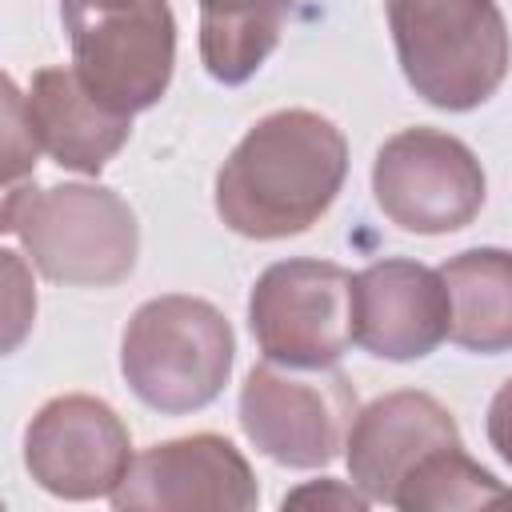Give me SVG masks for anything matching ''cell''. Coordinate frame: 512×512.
<instances>
[{
    "instance_id": "1",
    "label": "cell",
    "mask_w": 512,
    "mask_h": 512,
    "mask_svg": "<svg viewBox=\"0 0 512 512\" xmlns=\"http://www.w3.org/2000/svg\"><path fill=\"white\" fill-rule=\"evenodd\" d=\"M348 176L344 132L308 108L256 120L216 172V212L248 240L308 232L340 196Z\"/></svg>"
},
{
    "instance_id": "2",
    "label": "cell",
    "mask_w": 512,
    "mask_h": 512,
    "mask_svg": "<svg viewBox=\"0 0 512 512\" xmlns=\"http://www.w3.org/2000/svg\"><path fill=\"white\" fill-rule=\"evenodd\" d=\"M0 228L24 244L32 268L52 284L108 288L128 280L140 256L136 212L104 184H8Z\"/></svg>"
},
{
    "instance_id": "3",
    "label": "cell",
    "mask_w": 512,
    "mask_h": 512,
    "mask_svg": "<svg viewBox=\"0 0 512 512\" xmlns=\"http://www.w3.org/2000/svg\"><path fill=\"white\" fill-rule=\"evenodd\" d=\"M404 80L444 112L480 108L508 76L512 40L496 0H384Z\"/></svg>"
},
{
    "instance_id": "4",
    "label": "cell",
    "mask_w": 512,
    "mask_h": 512,
    "mask_svg": "<svg viewBox=\"0 0 512 512\" xmlns=\"http://www.w3.org/2000/svg\"><path fill=\"white\" fill-rule=\"evenodd\" d=\"M236 360V336L224 312L200 296H156L140 304L120 340V372L140 404L184 416L208 408Z\"/></svg>"
},
{
    "instance_id": "5",
    "label": "cell",
    "mask_w": 512,
    "mask_h": 512,
    "mask_svg": "<svg viewBox=\"0 0 512 512\" xmlns=\"http://www.w3.org/2000/svg\"><path fill=\"white\" fill-rule=\"evenodd\" d=\"M72 68L108 108L136 116L172 84L176 16L168 0H60Z\"/></svg>"
},
{
    "instance_id": "6",
    "label": "cell",
    "mask_w": 512,
    "mask_h": 512,
    "mask_svg": "<svg viewBox=\"0 0 512 512\" xmlns=\"http://www.w3.org/2000/svg\"><path fill=\"white\" fill-rule=\"evenodd\" d=\"M356 388L336 368L256 364L240 388L244 436L284 468H324L356 420Z\"/></svg>"
},
{
    "instance_id": "7",
    "label": "cell",
    "mask_w": 512,
    "mask_h": 512,
    "mask_svg": "<svg viewBox=\"0 0 512 512\" xmlns=\"http://www.w3.org/2000/svg\"><path fill=\"white\" fill-rule=\"evenodd\" d=\"M356 276L332 260H276L248 296V328L264 360L284 368H332L352 336Z\"/></svg>"
},
{
    "instance_id": "8",
    "label": "cell",
    "mask_w": 512,
    "mask_h": 512,
    "mask_svg": "<svg viewBox=\"0 0 512 512\" xmlns=\"http://www.w3.org/2000/svg\"><path fill=\"white\" fill-rule=\"evenodd\" d=\"M380 212L416 236L468 228L488 196L476 152L440 128H404L388 136L372 164Z\"/></svg>"
},
{
    "instance_id": "9",
    "label": "cell",
    "mask_w": 512,
    "mask_h": 512,
    "mask_svg": "<svg viewBox=\"0 0 512 512\" xmlns=\"http://www.w3.org/2000/svg\"><path fill=\"white\" fill-rule=\"evenodd\" d=\"M132 460L128 424L100 396H52L24 432V468L60 500L112 496Z\"/></svg>"
},
{
    "instance_id": "10",
    "label": "cell",
    "mask_w": 512,
    "mask_h": 512,
    "mask_svg": "<svg viewBox=\"0 0 512 512\" xmlns=\"http://www.w3.org/2000/svg\"><path fill=\"white\" fill-rule=\"evenodd\" d=\"M108 500L120 512H252L260 488L228 436L196 432L144 448Z\"/></svg>"
},
{
    "instance_id": "11",
    "label": "cell",
    "mask_w": 512,
    "mask_h": 512,
    "mask_svg": "<svg viewBox=\"0 0 512 512\" xmlns=\"http://www.w3.org/2000/svg\"><path fill=\"white\" fill-rule=\"evenodd\" d=\"M448 288L440 268L420 260H376L352 284V336L380 360H420L448 340Z\"/></svg>"
},
{
    "instance_id": "12",
    "label": "cell",
    "mask_w": 512,
    "mask_h": 512,
    "mask_svg": "<svg viewBox=\"0 0 512 512\" xmlns=\"http://www.w3.org/2000/svg\"><path fill=\"white\" fill-rule=\"evenodd\" d=\"M452 444H460L452 412L428 392L400 388L356 412L344 440V460L352 484L368 500L392 504L396 488L412 476V468Z\"/></svg>"
},
{
    "instance_id": "13",
    "label": "cell",
    "mask_w": 512,
    "mask_h": 512,
    "mask_svg": "<svg viewBox=\"0 0 512 512\" xmlns=\"http://www.w3.org/2000/svg\"><path fill=\"white\" fill-rule=\"evenodd\" d=\"M28 124L36 144L68 172L100 176V168L128 144L132 116L108 108L88 92L76 68H40L24 92Z\"/></svg>"
},
{
    "instance_id": "14",
    "label": "cell",
    "mask_w": 512,
    "mask_h": 512,
    "mask_svg": "<svg viewBox=\"0 0 512 512\" xmlns=\"http://www.w3.org/2000/svg\"><path fill=\"white\" fill-rule=\"evenodd\" d=\"M452 320L448 340L496 356L512 348V252L508 248H468L440 264Z\"/></svg>"
},
{
    "instance_id": "15",
    "label": "cell",
    "mask_w": 512,
    "mask_h": 512,
    "mask_svg": "<svg viewBox=\"0 0 512 512\" xmlns=\"http://www.w3.org/2000/svg\"><path fill=\"white\" fill-rule=\"evenodd\" d=\"M200 60L212 80L244 84L276 52L296 0H196Z\"/></svg>"
},
{
    "instance_id": "16",
    "label": "cell",
    "mask_w": 512,
    "mask_h": 512,
    "mask_svg": "<svg viewBox=\"0 0 512 512\" xmlns=\"http://www.w3.org/2000/svg\"><path fill=\"white\" fill-rule=\"evenodd\" d=\"M496 504H512V488H504L488 468H480L464 452V444L440 448L428 460H420L392 496V508L400 512H456Z\"/></svg>"
},
{
    "instance_id": "17",
    "label": "cell",
    "mask_w": 512,
    "mask_h": 512,
    "mask_svg": "<svg viewBox=\"0 0 512 512\" xmlns=\"http://www.w3.org/2000/svg\"><path fill=\"white\" fill-rule=\"evenodd\" d=\"M4 172H8V184H16L24 172L36 168V136H32V124H28V108H24V92L16 88V80L8 76L4 80Z\"/></svg>"
},
{
    "instance_id": "18",
    "label": "cell",
    "mask_w": 512,
    "mask_h": 512,
    "mask_svg": "<svg viewBox=\"0 0 512 512\" xmlns=\"http://www.w3.org/2000/svg\"><path fill=\"white\" fill-rule=\"evenodd\" d=\"M4 256V272L12 276V292H8V340H4V348H16L20 344V336H24V328H28V320H32V304H36V296H32V288H24L20 284V276H24V264H20V256L8 248V252H0Z\"/></svg>"
},
{
    "instance_id": "19",
    "label": "cell",
    "mask_w": 512,
    "mask_h": 512,
    "mask_svg": "<svg viewBox=\"0 0 512 512\" xmlns=\"http://www.w3.org/2000/svg\"><path fill=\"white\" fill-rule=\"evenodd\" d=\"M296 504H336V508H368L372 500L352 484V488H344L340 480H320V484H304V488H296V492H288L284 496V508H296Z\"/></svg>"
},
{
    "instance_id": "20",
    "label": "cell",
    "mask_w": 512,
    "mask_h": 512,
    "mask_svg": "<svg viewBox=\"0 0 512 512\" xmlns=\"http://www.w3.org/2000/svg\"><path fill=\"white\" fill-rule=\"evenodd\" d=\"M488 444L500 452L504 464H512V376L496 388L492 404H488V420H484Z\"/></svg>"
}]
</instances>
